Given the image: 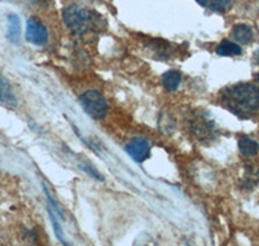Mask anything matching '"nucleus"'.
<instances>
[{
	"label": "nucleus",
	"mask_w": 259,
	"mask_h": 246,
	"mask_svg": "<svg viewBox=\"0 0 259 246\" xmlns=\"http://www.w3.org/2000/svg\"><path fill=\"white\" fill-rule=\"evenodd\" d=\"M26 40L36 46H45L48 40L47 29L36 18H29L26 22Z\"/></svg>",
	"instance_id": "obj_5"
},
{
	"label": "nucleus",
	"mask_w": 259,
	"mask_h": 246,
	"mask_svg": "<svg viewBox=\"0 0 259 246\" xmlns=\"http://www.w3.org/2000/svg\"><path fill=\"white\" fill-rule=\"evenodd\" d=\"M215 52L218 53L219 56H239L242 53V50L239 44L232 43L230 40H223L217 47Z\"/></svg>",
	"instance_id": "obj_13"
},
{
	"label": "nucleus",
	"mask_w": 259,
	"mask_h": 246,
	"mask_svg": "<svg viewBox=\"0 0 259 246\" xmlns=\"http://www.w3.org/2000/svg\"><path fill=\"white\" fill-rule=\"evenodd\" d=\"M189 129L192 134L201 141H210L217 136V127L205 115H194L189 123Z\"/></svg>",
	"instance_id": "obj_4"
},
{
	"label": "nucleus",
	"mask_w": 259,
	"mask_h": 246,
	"mask_svg": "<svg viewBox=\"0 0 259 246\" xmlns=\"http://www.w3.org/2000/svg\"><path fill=\"white\" fill-rule=\"evenodd\" d=\"M21 36V22L17 15H8V39L12 43H18Z\"/></svg>",
	"instance_id": "obj_11"
},
{
	"label": "nucleus",
	"mask_w": 259,
	"mask_h": 246,
	"mask_svg": "<svg viewBox=\"0 0 259 246\" xmlns=\"http://www.w3.org/2000/svg\"><path fill=\"white\" fill-rule=\"evenodd\" d=\"M79 103L83 110L94 119H100L108 111V103L105 97L95 90H90L80 95Z\"/></svg>",
	"instance_id": "obj_3"
},
{
	"label": "nucleus",
	"mask_w": 259,
	"mask_h": 246,
	"mask_svg": "<svg viewBox=\"0 0 259 246\" xmlns=\"http://www.w3.org/2000/svg\"><path fill=\"white\" fill-rule=\"evenodd\" d=\"M222 104L240 118H249L259 109V88L250 83H239L224 88Z\"/></svg>",
	"instance_id": "obj_1"
},
{
	"label": "nucleus",
	"mask_w": 259,
	"mask_h": 246,
	"mask_svg": "<svg viewBox=\"0 0 259 246\" xmlns=\"http://www.w3.org/2000/svg\"><path fill=\"white\" fill-rule=\"evenodd\" d=\"M0 103L7 106H11V108H15L18 104V100L16 97L12 86L2 73H0Z\"/></svg>",
	"instance_id": "obj_7"
},
{
	"label": "nucleus",
	"mask_w": 259,
	"mask_h": 246,
	"mask_svg": "<svg viewBox=\"0 0 259 246\" xmlns=\"http://www.w3.org/2000/svg\"><path fill=\"white\" fill-rule=\"evenodd\" d=\"M256 79H258V82H259V74H258V76H256Z\"/></svg>",
	"instance_id": "obj_18"
},
{
	"label": "nucleus",
	"mask_w": 259,
	"mask_h": 246,
	"mask_svg": "<svg viewBox=\"0 0 259 246\" xmlns=\"http://www.w3.org/2000/svg\"><path fill=\"white\" fill-rule=\"evenodd\" d=\"M254 61H255L256 65H259V50L254 53Z\"/></svg>",
	"instance_id": "obj_17"
},
{
	"label": "nucleus",
	"mask_w": 259,
	"mask_h": 246,
	"mask_svg": "<svg viewBox=\"0 0 259 246\" xmlns=\"http://www.w3.org/2000/svg\"><path fill=\"white\" fill-rule=\"evenodd\" d=\"M31 2L32 4H36V6H40V7H45L50 3V0H29Z\"/></svg>",
	"instance_id": "obj_16"
},
{
	"label": "nucleus",
	"mask_w": 259,
	"mask_h": 246,
	"mask_svg": "<svg viewBox=\"0 0 259 246\" xmlns=\"http://www.w3.org/2000/svg\"><path fill=\"white\" fill-rule=\"evenodd\" d=\"M196 2L210 11L219 13H226L232 8V0H196Z\"/></svg>",
	"instance_id": "obj_8"
},
{
	"label": "nucleus",
	"mask_w": 259,
	"mask_h": 246,
	"mask_svg": "<svg viewBox=\"0 0 259 246\" xmlns=\"http://www.w3.org/2000/svg\"><path fill=\"white\" fill-rule=\"evenodd\" d=\"M48 213H50L51 222H52L53 231H55V234H56V237L59 238V240L61 241L62 243H68V242H66V241H65L64 234H62V229H61V227H60L59 222H57V219H56V215L53 214V213H52V211H51V210H48Z\"/></svg>",
	"instance_id": "obj_14"
},
{
	"label": "nucleus",
	"mask_w": 259,
	"mask_h": 246,
	"mask_svg": "<svg viewBox=\"0 0 259 246\" xmlns=\"http://www.w3.org/2000/svg\"><path fill=\"white\" fill-rule=\"evenodd\" d=\"M180 82H182V74L177 70L167 71V73H165L163 76H162L163 87H165L167 91H177L178 88H179Z\"/></svg>",
	"instance_id": "obj_9"
},
{
	"label": "nucleus",
	"mask_w": 259,
	"mask_h": 246,
	"mask_svg": "<svg viewBox=\"0 0 259 246\" xmlns=\"http://www.w3.org/2000/svg\"><path fill=\"white\" fill-rule=\"evenodd\" d=\"M126 152L135 162H144L150 155V143L144 138H135L126 145Z\"/></svg>",
	"instance_id": "obj_6"
},
{
	"label": "nucleus",
	"mask_w": 259,
	"mask_h": 246,
	"mask_svg": "<svg viewBox=\"0 0 259 246\" xmlns=\"http://www.w3.org/2000/svg\"><path fill=\"white\" fill-rule=\"evenodd\" d=\"M62 17L66 26L79 36L99 31L105 25V21L99 13L79 6L66 7L62 12Z\"/></svg>",
	"instance_id": "obj_2"
},
{
	"label": "nucleus",
	"mask_w": 259,
	"mask_h": 246,
	"mask_svg": "<svg viewBox=\"0 0 259 246\" xmlns=\"http://www.w3.org/2000/svg\"><path fill=\"white\" fill-rule=\"evenodd\" d=\"M239 149L246 157H254L259 152V144L249 136H242L239 141Z\"/></svg>",
	"instance_id": "obj_10"
},
{
	"label": "nucleus",
	"mask_w": 259,
	"mask_h": 246,
	"mask_svg": "<svg viewBox=\"0 0 259 246\" xmlns=\"http://www.w3.org/2000/svg\"><path fill=\"white\" fill-rule=\"evenodd\" d=\"M232 35L239 43L247 44L253 39V31H251V29L247 25L240 24L236 25L232 29Z\"/></svg>",
	"instance_id": "obj_12"
},
{
	"label": "nucleus",
	"mask_w": 259,
	"mask_h": 246,
	"mask_svg": "<svg viewBox=\"0 0 259 246\" xmlns=\"http://www.w3.org/2000/svg\"><path fill=\"white\" fill-rule=\"evenodd\" d=\"M80 167H82V169H83V170H84V171H87V173H89L90 175L94 176L95 179H97V180H101V182H103V180H104L103 176H101L100 174L97 173V171L95 170L94 167L89 166V165H80Z\"/></svg>",
	"instance_id": "obj_15"
}]
</instances>
